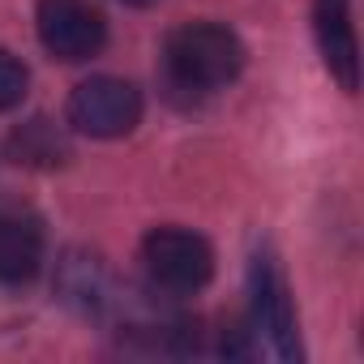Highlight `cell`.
Returning a JSON list of instances; mask_svg holds the SVG:
<instances>
[{
    "label": "cell",
    "mask_w": 364,
    "mask_h": 364,
    "mask_svg": "<svg viewBox=\"0 0 364 364\" xmlns=\"http://www.w3.org/2000/svg\"><path fill=\"white\" fill-rule=\"evenodd\" d=\"M163 65H167V82L176 90L215 95V90H223L240 77L245 43H240L236 31H228L219 22H189V26L167 35Z\"/></svg>",
    "instance_id": "obj_1"
},
{
    "label": "cell",
    "mask_w": 364,
    "mask_h": 364,
    "mask_svg": "<svg viewBox=\"0 0 364 364\" xmlns=\"http://www.w3.org/2000/svg\"><path fill=\"white\" fill-rule=\"evenodd\" d=\"M141 270L163 296H193L215 274V249L189 228H154L141 240Z\"/></svg>",
    "instance_id": "obj_2"
},
{
    "label": "cell",
    "mask_w": 364,
    "mask_h": 364,
    "mask_svg": "<svg viewBox=\"0 0 364 364\" xmlns=\"http://www.w3.org/2000/svg\"><path fill=\"white\" fill-rule=\"evenodd\" d=\"M249 330L266 338L274 360H300V330H296V304L287 291L283 270L274 257L257 253L249 270Z\"/></svg>",
    "instance_id": "obj_3"
},
{
    "label": "cell",
    "mask_w": 364,
    "mask_h": 364,
    "mask_svg": "<svg viewBox=\"0 0 364 364\" xmlns=\"http://www.w3.org/2000/svg\"><path fill=\"white\" fill-rule=\"evenodd\" d=\"M65 120L86 137H124L141 120V90L124 77H90L69 95Z\"/></svg>",
    "instance_id": "obj_4"
},
{
    "label": "cell",
    "mask_w": 364,
    "mask_h": 364,
    "mask_svg": "<svg viewBox=\"0 0 364 364\" xmlns=\"http://www.w3.org/2000/svg\"><path fill=\"white\" fill-rule=\"evenodd\" d=\"M35 26H39V43L48 48V56L65 65H82L99 56L107 43V22L90 0H39Z\"/></svg>",
    "instance_id": "obj_5"
},
{
    "label": "cell",
    "mask_w": 364,
    "mask_h": 364,
    "mask_svg": "<svg viewBox=\"0 0 364 364\" xmlns=\"http://www.w3.org/2000/svg\"><path fill=\"white\" fill-rule=\"evenodd\" d=\"M313 35L338 86L355 90L360 86V43L351 26V0H313Z\"/></svg>",
    "instance_id": "obj_6"
},
{
    "label": "cell",
    "mask_w": 364,
    "mask_h": 364,
    "mask_svg": "<svg viewBox=\"0 0 364 364\" xmlns=\"http://www.w3.org/2000/svg\"><path fill=\"white\" fill-rule=\"evenodd\" d=\"M43 266V228L18 210L0 215V287H22Z\"/></svg>",
    "instance_id": "obj_7"
},
{
    "label": "cell",
    "mask_w": 364,
    "mask_h": 364,
    "mask_svg": "<svg viewBox=\"0 0 364 364\" xmlns=\"http://www.w3.org/2000/svg\"><path fill=\"white\" fill-rule=\"evenodd\" d=\"M9 154L26 167H60L69 159V141L48 116H35L9 133Z\"/></svg>",
    "instance_id": "obj_8"
},
{
    "label": "cell",
    "mask_w": 364,
    "mask_h": 364,
    "mask_svg": "<svg viewBox=\"0 0 364 364\" xmlns=\"http://www.w3.org/2000/svg\"><path fill=\"white\" fill-rule=\"evenodd\" d=\"M26 86H31V73L26 65L0 48V112H14L22 99H26Z\"/></svg>",
    "instance_id": "obj_9"
},
{
    "label": "cell",
    "mask_w": 364,
    "mask_h": 364,
    "mask_svg": "<svg viewBox=\"0 0 364 364\" xmlns=\"http://www.w3.org/2000/svg\"><path fill=\"white\" fill-rule=\"evenodd\" d=\"M124 5H154V0H124Z\"/></svg>",
    "instance_id": "obj_10"
}]
</instances>
